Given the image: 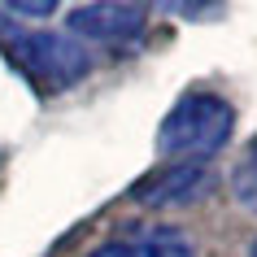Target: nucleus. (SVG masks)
<instances>
[{
  "instance_id": "8",
  "label": "nucleus",
  "mask_w": 257,
  "mask_h": 257,
  "mask_svg": "<svg viewBox=\"0 0 257 257\" xmlns=\"http://www.w3.org/2000/svg\"><path fill=\"white\" fill-rule=\"evenodd\" d=\"M248 257H257V240H253V248H248Z\"/></svg>"
},
{
  "instance_id": "7",
  "label": "nucleus",
  "mask_w": 257,
  "mask_h": 257,
  "mask_svg": "<svg viewBox=\"0 0 257 257\" xmlns=\"http://www.w3.org/2000/svg\"><path fill=\"white\" fill-rule=\"evenodd\" d=\"M9 14H27V18H48V14H53V5H48V0H40V5H31V0H18V5H9Z\"/></svg>"
},
{
  "instance_id": "5",
  "label": "nucleus",
  "mask_w": 257,
  "mask_h": 257,
  "mask_svg": "<svg viewBox=\"0 0 257 257\" xmlns=\"http://www.w3.org/2000/svg\"><path fill=\"white\" fill-rule=\"evenodd\" d=\"M87 257H196L192 240L175 227H153V231H136V235H122L109 240L100 248H92Z\"/></svg>"
},
{
  "instance_id": "6",
  "label": "nucleus",
  "mask_w": 257,
  "mask_h": 257,
  "mask_svg": "<svg viewBox=\"0 0 257 257\" xmlns=\"http://www.w3.org/2000/svg\"><path fill=\"white\" fill-rule=\"evenodd\" d=\"M231 192H235V205L244 214H257V140H248L244 157L231 170Z\"/></svg>"
},
{
  "instance_id": "2",
  "label": "nucleus",
  "mask_w": 257,
  "mask_h": 257,
  "mask_svg": "<svg viewBox=\"0 0 257 257\" xmlns=\"http://www.w3.org/2000/svg\"><path fill=\"white\" fill-rule=\"evenodd\" d=\"M235 126V109L214 92H188L179 96L175 109L162 118L157 131V153L166 157H188V162H205L214 157L222 144L231 140Z\"/></svg>"
},
{
  "instance_id": "1",
  "label": "nucleus",
  "mask_w": 257,
  "mask_h": 257,
  "mask_svg": "<svg viewBox=\"0 0 257 257\" xmlns=\"http://www.w3.org/2000/svg\"><path fill=\"white\" fill-rule=\"evenodd\" d=\"M0 53L9 57V66H14L40 96L66 92V87H74L79 79H87V70H92L87 48L74 44L70 35L31 31V27L9 22V18H0Z\"/></svg>"
},
{
  "instance_id": "4",
  "label": "nucleus",
  "mask_w": 257,
  "mask_h": 257,
  "mask_svg": "<svg viewBox=\"0 0 257 257\" xmlns=\"http://www.w3.org/2000/svg\"><path fill=\"white\" fill-rule=\"evenodd\" d=\"M144 27H149L144 5H79V9H70V31L92 44H109V48L136 44Z\"/></svg>"
},
{
  "instance_id": "3",
  "label": "nucleus",
  "mask_w": 257,
  "mask_h": 257,
  "mask_svg": "<svg viewBox=\"0 0 257 257\" xmlns=\"http://www.w3.org/2000/svg\"><path fill=\"white\" fill-rule=\"evenodd\" d=\"M209 188H214L209 162H166L131 188V201L144 209H179V205L201 201Z\"/></svg>"
}]
</instances>
